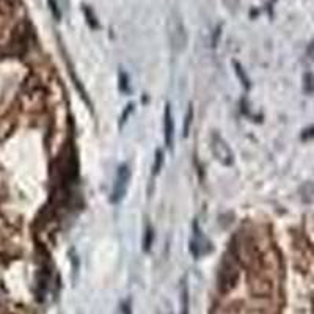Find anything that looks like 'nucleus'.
<instances>
[{
    "label": "nucleus",
    "mask_w": 314,
    "mask_h": 314,
    "mask_svg": "<svg viewBox=\"0 0 314 314\" xmlns=\"http://www.w3.org/2000/svg\"><path fill=\"white\" fill-rule=\"evenodd\" d=\"M129 181H130V168H129V165H121L118 168V173L115 178L113 192H112V203H118L124 198L127 187H129Z\"/></svg>",
    "instance_id": "nucleus-3"
},
{
    "label": "nucleus",
    "mask_w": 314,
    "mask_h": 314,
    "mask_svg": "<svg viewBox=\"0 0 314 314\" xmlns=\"http://www.w3.org/2000/svg\"><path fill=\"white\" fill-rule=\"evenodd\" d=\"M47 2H49L50 11H52V14H54V17H55L57 21H60V17H62V13H60V10H58V4L55 2V0H47Z\"/></svg>",
    "instance_id": "nucleus-9"
},
{
    "label": "nucleus",
    "mask_w": 314,
    "mask_h": 314,
    "mask_svg": "<svg viewBox=\"0 0 314 314\" xmlns=\"http://www.w3.org/2000/svg\"><path fill=\"white\" fill-rule=\"evenodd\" d=\"M192 120H193V109L192 106L189 107L187 110V116H186V126H184V135L189 134V130H190V124H192Z\"/></svg>",
    "instance_id": "nucleus-11"
},
{
    "label": "nucleus",
    "mask_w": 314,
    "mask_h": 314,
    "mask_svg": "<svg viewBox=\"0 0 314 314\" xmlns=\"http://www.w3.org/2000/svg\"><path fill=\"white\" fill-rule=\"evenodd\" d=\"M238 275H239V272H238V267H235L234 259L226 256L222 267H220V289L225 291V292L229 291L231 287L235 284Z\"/></svg>",
    "instance_id": "nucleus-2"
},
{
    "label": "nucleus",
    "mask_w": 314,
    "mask_h": 314,
    "mask_svg": "<svg viewBox=\"0 0 314 314\" xmlns=\"http://www.w3.org/2000/svg\"><path fill=\"white\" fill-rule=\"evenodd\" d=\"M211 149H212V154L217 157V161L222 162L223 165H231L234 162V155H232L231 148L226 145V142L219 134H212Z\"/></svg>",
    "instance_id": "nucleus-4"
},
{
    "label": "nucleus",
    "mask_w": 314,
    "mask_h": 314,
    "mask_svg": "<svg viewBox=\"0 0 314 314\" xmlns=\"http://www.w3.org/2000/svg\"><path fill=\"white\" fill-rule=\"evenodd\" d=\"M223 4L229 11H235L239 7V0H223Z\"/></svg>",
    "instance_id": "nucleus-12"
},
{
    "label": "nucleus",
    "mask_w": 314,
    "mask_h": 314,
    "mask_svg": "<svg viewBox=\"0 0 314 314\" xmlns=\"http://www.w3.org/2000/svg\"><path fill=\"white\" fill-rule=\"evenodd\" d=\"M164 135H165V146L171 148L173 146V137H174V124H173V116L170 106L167 104L165 113H164Z\"/></svg>",
    "instance_id": "nucleus-5"
},
{
    "label": "nucleus",
    "mask_w": 314,
    "mask_h": 314,
    "mask_svg": "<svg viewBox=\"0 0 314 314\" xmlns=\"http://www.w3.org/2000/svg\"><path fill=\"white\" fill-rule=\"evenodd\" d=\"M120 82H121V84H120L121 90H123V91H129V87H127V85H129V82H127V75H126L124 72L120 74Z\"/></svg>",
    "instance_id": "nucleus-13"
},
{
    "label": "nucleus",
    "mask_w": 314,
    "mask_h": 314,
    "mask_svg": "<svg viewBox=\"0 0 314 314\" xmlns=\"http://www.w3.org/2000/svg\"><path fill=\"white\" fill-rule=\"evenodd\" d=\"M152 239H154V231H152L151 226H148V228L145 229V235H143V250H145V251H149V250H151Z\"/></svg>",
    "instance_id": "nucleus-7"
},
{
    "label": "nucleus",
    "mask_w": 314,
    "mask_h": 314,
    "mask_svg": "<svg viewBox=\"0 0 314 314\" xmlns=\"http://www.w3.org/2000/svg\"><path fill=\"white\" fill-rule=\"evenodd\" d=\"M168 36L174 52H181L187 44V33L186 27L182 24V19L178 11H173L168 19Z\"/></svg>",
    "instance_id": "nucleus-1"
},
{
    "label": "nucleus",
    "mask_w": 314,
    "mask_h": 314,
    "mask_svg": "<svg viewBox=\"0 0 314 314\" xmlns=\"http://www.w3.org/2000/svg\"><path fill=\"white\" fill-rule=\"evenodd\" d=\"M179 314H190V296H189L187 280L182 281V287H181V312Z\"/></svg>",
    "instance_id": "nucleus-6"
},
{
    "label": "nucleus",
    "mask_w": 314,
    "mask_h": 314,
    "mask_svg": "<svg viewBox=\"0 0 314 314\" xmlns=\"http://www.w3.org/2000/svg\"><path fill=\"white\" fill-rule=\"evenodd\" d=\"M84 13L87 16V22H88L90 27L91 29H97V21H96V16L93 14V11L88 7H84Z\"/></svg>",
    "instance_id": "nucleus-8"
},
{
    "label": "nucleus",
    "mask_w": 314,
    "mask_h": 314,
    "mask_svg": "<svg viewBox=\"0 0 314 314\" xmlns=\"http://www.w3.org/2000/svg\"><path fill=\"white\" fill-rule=\"evenodd\" d=\"M162 162H164V154H162V151H157L155 152V164H154V174H157L161 171Z\"/></svg>",
    "instance_id": "nucleus-10"
}]
</instances>
